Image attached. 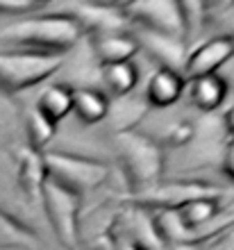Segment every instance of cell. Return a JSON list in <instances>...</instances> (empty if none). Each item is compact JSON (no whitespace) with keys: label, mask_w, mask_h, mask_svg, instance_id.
Returning <instances> with one entry per match:
<instances>
[{"label":"cell","mask_w":234,"mask_h":250,"mask_svg":"<svg viewBox=\"0 0 234 250\" xmlns=\"http://www.w3.org/2000/svg\"><path fill=\"white\" fill-rule=\"evenodd\" d=\"M82 39H85L82 27L68 14L50 5L0 30V46L5 50L68 55Z\"/></svg>","instance_id":"obj_1"},{"label":"cell","mask_w":234,"mask_h":250,"mask_svg":"<svg viewBox=\"0 0 234 250\" xmlns=\"http://www.w3.org/2000/svg\"><path fill=\"white\" fill-rule=\"evenodd\" d=\"M111 150L125 180L128 198L152 189L164 180L166 155L162 144L141 130H125L111 134Z\"/></svg>","instance_id":"obj_2"},{"label":"cell","mask_w":234,"mask_h":250,"mask_svg":"<svg viewBox=\"0 0 234 250\" xmlns=\"http://www.w3.org/2000/svg\"><path fill=\"white\" fill-rule=\"evenodd\" d=\"M66 64V55L0 50V93L19 96L34 86L46 84Z\"/></svg>","instance_id":"obj_3"},{"label":"cell","mask_w":234,"mask_h":250,"mask_svg":"<svg viewBox=\"0 0 234 250\" xmlns=\"http://www.w3.org/2000/svg\"><path fill=\"white\" fill-rule=\"evenodd\" d=\"M43 166H46L48 180L57 182L59 187H64L82 198L100 191L111 175V166L107 162L78 155V152L46 150Z\"/></svg>","instance_id":"obj_4"},{"label":"cell","mask_w":234,"mask_h":250,"mask_svg":"<svg viewBox=\"0 0 234 250\" xmlns=\"http://www.w3.org/2000/svg\"><path fill=\"white\" fill-rule=\"evenodd\" d=\"M52 234L64 250L82 248V214H85V198L73 191L59 187L57 182L46 180L39 203Z\"/></svg>","instance_id":"obj_5"},{"label":"cell","mask_w":234,"mask_h":250,"mask_svg":"<svg viewBox=\"0 0 234 250\" xmlns=\"http://www.w3.org/2000/svg\"><path fill=\"white\" fill-rule=\"evenodd\" d=\"M125 19L130 23V30L157 34L173 41H184V19L180 2L173 0H134L121 5Z\"/></svg>","instance_id":"obj_6"},{"label":"cell","mask_w":234,"mask_h":250,"mask_svg":"<svg viewBox=\"0 0 234 250\" xmlns=\"http://www.w3.org/2000/svg\"><path fill=\"white\" fill-rule=\"evenodd\" d=\"M234 60V32H221L205 37L198 43L187 48L182 62L184 80L198 78V75H212L221 73Z\"/></svg>","instance_id":"obj_7"},{"label":"cell","mask_w":234,"mask_h":250,"mask_svg":"<svg viewBox=\"0 0 234 250\" xmlns=\"http://www.w3.org/2000/svg\"><path fill=\"white\" fill-rule=\"evenodd\" d=\"M55 9L68 14L82 27L85 37L130 30V23L125 19L121 5H116V2H66V5H59Z\"/></svg>","instance_id":"obj_8"},{"label":"cell","mask_w":234,"mask_h":250,"mask_svg":"<svg viewBox=\"0 0 234 250\" xmlns=\"http://www.w3.org/2000/svg\"><path fill=\"white\" fill-rule=\"evenodd\" d=\"M184 84L187 80L180 71L157 66L143 86V103L148 105V109H157V112L170 109L184 98Z\"/></svg>","instance_id":"obj_9"},{"label":"cell","mask_w":234,"mask_h":250,"mask_svg":"<svg viewBox=\"0 0 234 250\" xmlns=\"http://www.w3.org/2000/svg\"><path fill=\"white\" fill-rule=\"evenodd\" d=\"M184 98L195 112L216 114L230 98V84L223 78V73H212V75H198V78L187 80L184 84Z\"/></svg>","instance_id":"obj_10"},{"label":"cell","mask_w":234,"mask_h":250,"mask_svg":"<svg viewBox=\"0 0 234 250\" xmlns=\"http://www.w3.org/2000/svg\"><path fill=\"white\" fill-rule=\"evenodd\" d=\"M14 178H16V189L27 203L39 205L41 193L46 187V166H43V152L30 150L27 146H21L14 157Z\"/></svg>","instance_id":"obj_11"},{"label":"cell","mask_w":234,"mask_h":250,"mask_svg":"<svg viewBox=\"0 0 234 250\" xmlns=\"http://www.w3.org/2000/svg\"><path fill=\"white\" fill-rule=\"evenodd\" d=\"M85 39L89 41V50H91V57L98 62V66L134 62L137 55H141L139 53L137 39H134V34H132L130 30H123V32L89 34Z\"/></svg>","instance_id":"obj_12"},{"label":"cell","mask_w":234,"mask_h":250,"mask_svg":"<svg viewBox=\"0 0 234 250\" xmlns=\"http://www.w3.org/2000/svg\"><path fill=\"white\" fill-rule=\"evenodd\" d=\"M141 71L137 62H121V64H103L98 66V82L100 91L109 100L128 98L137 91Z\"/></svg>","instance_id":"obj_13"},{"label":"cell","mask_w":234,"mask_h":250,"mask_svg":"<svg viewBox=\"0 0 234 250\" xmlns=\"http://www.w3.org/2000/svg\"><path fill=\"white\" fill-rule=\"evenodd\" d=\"M32 107L57 127L66 116L73 114V86L66 82H50V84L41 86Z\"/></svg>","instance_id":"obj_14"},{"label":"cell","mask_w":234,"mask_h":250,"mask_svg":"<svg viewBox=\"0 0 234 250\" xmlns=\"http://www.w3.org/2000/svg\"><path fill=\"white\" fill-rule=\"evenodd\" d=\"M111 100L98 86H73V114L82 125H100L107 121Z\"/></svg>","instance_id":"obj_15"},{"label":"cell","mask_w":234,"mask_h":250,"mask_svg":"<svg viewBox=\"0 0 234 250\" xmlns=\"http://www.w3.org/2000/svg\"><path fill=\"white\" fill-rule=\"evenodd\" d=\"M0 250H41L39 234L0 207Z\"/></svg>","instance_id":"obj_16"},{"label":"cell","mask_w":234,"mask_h":250,"mask_svg":"<svg viewBox=\"0 0 234 250\" xmlns=\"http://www.w3.org/2000/svg\"><path fill=\"white\" fill-rule=\"evenodd\" d=\"M21 127H23V134H25V144L30 150H37V152H46L48 150V144L52 141L57 127L46 121L41 116L34 107H30L27 112L21 114Z\"/></svg>","instance_id":"obj_17"},{"label":"cell","mask_w":234,"mask_h":250,"mask_svg":"<svg viewBox=\"0 0 234 250\" xmlns=\"http://www.w3.org/2000/svg\"><path fill=\"white\" fill-rule=\"evenodd\" d=\"M195 139V123L191 121H173V123L164 130V137L157 139L162 148H187V146L193 144Z\"/></svg>","instance_id":"obj_18"},{"label":"cell","mask_w":234,"mask_h":250,"mask_svg":"<svg viewBox=\"0 0 234 250\" xmlns=\"http://www.w3.org/2000/svg\"><path fill=\"white\" fill-rule=\"evenodd\" d=\"M48 2L41 0H0V16H12V19H23L46 9Z\"/></svg>","instance_id":"obj_19"},{"label":"cell","mask_w":234,"mask_h":250,"mask_svg":"<svg viewBox=\"0 0 234 250\" xmlns=\"http://www.w3.org/2000/svg\"><path fill=\"white\" fill-rule=\"evenodd\" d=\"M218 164H221V171L225 175V180L234 185V139H228L225 146L221 148V162Z\"/></svg>","instance_id":"obj_20"},{"label":"cell","mask_w":234,"mask_h":250,"mask_svg":"<svg viewBox=\"0 0 234 250\" xmlns=\"http://www.w3.org/2000/svg\"><path fill=\"white\" fill-rule=\"evenodd\" d=\"M221 127L225 132V137L228 139H234V103L223 112L221 116Z\"/></svg>","instance_id":"obj_21"},{"label":"cell","mask_w":234,"mask_h":250,"mask_svg":"<svg viewBox=\"0 0 234 250\" xmlns=\"http://www.w3.org/2000/svg\"><path fill=\"white\" fill-rule=\"evenodd\" d=\"M111 241H114V248L116 250H146L143 246L134 244V241H130V239H125V237H114Z\"/></svg>","instance_id":"obj_22"}]
</instances>
